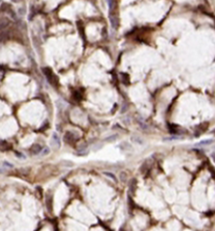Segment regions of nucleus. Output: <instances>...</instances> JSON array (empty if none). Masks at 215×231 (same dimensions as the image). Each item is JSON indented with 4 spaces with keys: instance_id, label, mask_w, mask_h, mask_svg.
<instances>
[{
    "instance_id": "15",
    "label": "nucleus",
    "mask_w": 215,
    "mask_h": 231,
    "mask_svg": "<svg viewBox=\"0 0 215 231\" xmlns=\"http://www.w3.org/2000/svg\"><path fill=\"white\" fill-rule=\"evenodd\" d=\"M73 97L76 99V101H81V96L79 91H75V92L73 93Z\"/></svg>"
},
{
    "instance_id": "1",
    "label": "nucleus",
    "mask_w": 215,
    "mask_h": 231,
    "mask_svg": "<svg viewBox=\"0 0 215 231\" xmlns=\"http://www.w3.org/2000/svg\"><path fill=\"white\" fill-rule=\"evenodd\" d=\"M43 73L45 74V76L47 78V80H48V82L51 83V86H53V87L57 86V83H58V81H57L56 76L54 75V73L52 72V70H51V68H49V67L43 68Z\"/></svg>"
},
{
    "instance_id": "5",
    "label": "nucleus",
    "mask_w": 215,
    "mask_h": 231,
    "mask_svg": "<svg viewBox=\"0 0 215 231\" xmlns=\"http://www.w3.org/2000/svg\"><path fill=\"white\" fill-rule=\"evenodd\" d=\"M11 21L8 18H1L0 19V31L6 29L10 26Z\"/></svg>"
},
{
    "instance_id": "16",
    "label": "nucleus",
    "mask_w": 215,
    "mask_h": 231,
    "mask_svg": "<svg viewBox=\"0 0 215 231\" xmlns=\"http://www.w3.org/2000/svg\"><path fill=\"white\" fill-rule=\"evenodd\" d=\"M104 175H106V176L110 177L112 180H114V182H116V178H115V176L112 173H110V172H104Z\"/></svg>"
},
{
    "instance_id": "2",
    "label": "nucleus",
    "mask_w": 215,
    "mask_h": 231,
    "mask_svg": "<svg viewBox=\"0 0 215 231\" xmlns=\"http://www.w3.org/2000/svg\"><path fill=\"white\" fill-rule=\"evenodd\" d=\"M110 21H111V24L114 29H117L118 26H119V19H118V16L116 14V11H114V12H110Z\"/></svg>"
},
{
    "instance_id": "17",
    "label": "nucleus",
    "mask_w": 215,
    "mask_h": 231,
    "mask_svg": "<svg viewBox=\"0 0 215 231\" xmlns=\"http://www.w3.org/2000/svg\"><path fill=\"white\" fill-rule=\"evenodd\" d=\"M118 137L117 135H112V136H111V137H108V138H106V142H114V141H115L116 140V138Z\"/></svg>"
},
{
    "instance_id": "21",
    "label": "nucleus",
    "mask_w": 215,
    "mask_h": 231,
    "mask_svg": "<svg viewBox=\"0 0 215 231\" xmlns=\"http://www.w3.org/2000/svg\"><path fill=\"white\" fill-rule=\"evenodd\" d=\"M120 231H124V230L123 229H120Z\"/></svg>"
},
{
    "instance_id": "13",
    "label": "nucleus",
    "mask_w": 215,
    "mask_h": 231,
    "mask_svg": "<svg viewBox=\"0 0 215 231\" xmlns=\"http://www.w3.org/2000/svg\"><path fill=\"white\" fill-rule=\"evenodd\" d=\"M212 140H205V141H202V142H200V143H198V144H196V146H207V145H210L212 144Z\"/></svg>"
},
{
    "instance_id": "6",
    "label": "nucleus",
    "mask_w": 215,
    "mask_h": 231,
    "mask_svg": "<svg viewBox=\"0 0 215 231\" xmlns=\"http://www.w3.org/2000/svg\"><path fill=\"white\" fill-rule=\"evenodd\" d=\"M41 152H42V147H41L39 144H34L31 147V149H30V152H31L32 154H40Z\"/></svg>"
},
{
    "instance_id": "14",
    "label": "nucleus",
    "mask_w": 215,
    "mask_h": 231,
    "mask_svg": "<svg viewBox=\"0 0 215 231\" xmlns=\"http://www.w3.org/2000/svg\"><path fill=\"white\" fill-rule=\"evenodd\" d=\"M9 38V35L6 32H0V41H6Z\"/></svg>"
},
{
    "instance_id": "8",
    "label": "nucleus",
    "mask_w": 215,
    "mask_h": 231,
    "mask_svg": "<svg viewBox=\"0 0 215 231\" xmlns=\"http://www.w3.org/2000/svg\"><path fill=\"white\" fill-rule=\"evenodd\" d=\"M136 188H137V180L132 179L130 182V185H129V190H130V192L132 194H134L135 191H136Z\"/></svg>"
},
{
    "instance_id": "19",
    "label": "nucleus",
    "mask_w": 215,
    "mask_h": 231,
    "mask_svg": "<svg viewBox=\"0 0 215 231\" xmlns=\"http://www.w3.org/2000/svg\"><path fill=\"white\" fill-rule=\"evenodd\" d=\"M89 1H91V2H95L96 0H89Z\"/></svg>"
},
{
    "instance_id": "12",
    "label": "nucleus",
    "mask_w": 215,
    "mask_h": 231,
    "mask_svg": "<svg viewBox=\"0 0 215 231\" xmlns=\"http://www.w3.org/2000/svg\"><path fill=\"white\" fill-rule=\"evenodd\" d=\"M10 147V145L7 143L6 141H0V149L2 150H8Z\"/></svg>"
},
{
    "instance_id": "7",
    "label": "nucleus",
    "mask_w": 215,
    "mask_h": 231,
    "mask_svg": "<svg viewBox=\"0 0 215 231\" xmlns=\"http://www.w3.org/2000/svg\"><path fill=\"white\" fill-rule=\"evenodd\" d=\"M51 143L54 145V147H57V148H60V140H59V137L58 135L56 134V133H53L52 134V140H51Z\"/></svg>"
},
{
    "instance_id": "4",
    "label": "nucleus",
    "mask_w": 215,
    "mask_h": 231,
    "mask_svg": "<svg viewBox=\"0 0 215 231\" xmlns=\"http://www.w3.org/2000/svg\"><path fill=\"white\" fill-rule=\"evenodd\" d=\"M53 201H52V195L51 193H48L46 196V206H47V209H48V211L49 213H52V208H53Z\"/></svg>"
},
{
    "instance_id": "22",
    "label": "nucleus",
    "mask_w": 215,
    "mask_h": 231,
    "mask_svg": "<svg viewBox=\"0 0 215 231\" xmlns=\"http://www.w3.org/2000/svg\"><path fill=\"white\" fill-rule=\"evenodd\" d=\"M214 134H215V130H214Z\"/></svg>"
},
{
    "instance_id": "11",
    "label": "nucleus",
    "mask_w": 215,
    "mask_h": 231,
    "mask_svg": "<svg viewBox=\"0 0 215 231\" xmlns=\"http://www.w3.org/2000/svg\"><path fill=\"white\" fill-rule=\"evenodd\" d=\"M119 178H120V181L122 183H126V181H127V178H128V175L126 172H121L120 175H119Z\"/></svg>"
},
{
    "instance_id": "20",
    "label": "nucleus",
    "mask_w": 215,
    "mask_h": 231,
    "mask_svg": "<svg viewBox=\"0 0 215 231\" xmlns=\"http://www.w3.org/2000/svg\"><path fill=\"white\" fill-rule=\"evenodd\" d=\"M0 173H3V170H1V169H0Z\"/></svg>"
},
{
    "instance_id": "3",
    "label": "nucleus",
    "mask_w": 215,
    "mask_h": 231,
    "mask_svg": "<svg viewBox=\"0 0 215 231\" xmlns=\"http://www.w3.org/2000/svg\"><path fill=\"white\" fill-rule=\"evenodd\" d=\"M64 140L66 143H68V144H74L76 142L77 140V137H76V135L74 134L73 132H71V131H67L65 133V135H64Z\"/></svg>"
},
{
    "instance_id": "9",
    "label": "nucleus",
    "mask_w": 215,
    "mask_h": 231,
    "mask_svg": "<svg viewBox=\"0 0 215 231\" xmlns=\"http://www.w3.org/2000/svg\"><path fill=\"white\" fill-rule=\"evenodd\" d=\"M121 80L125 86H128L130 83V78H129V75L126 73H121Z\"/></svg>"
},
{
    "instance_id": "18",
    "label": "nucleus",
    "mask_w": 215,
    "mask_h": 231,
    "mask_svg": "<svg viewBox=\"0 0 215 231\" xmlns=\"http://www.w3.org/2000/svg\"><path fill=\"white\" fill-rule=\"evenodd\" d=\"M13 2H15V3H18V2H20L21 0H12Z\"/></svg>"
},
{
    "instance_id": "10",
    "label": "nucleus",
    "mask_w": 215,
    "mask_h": 231,
    "mask_svg": "<svg viewBox=\"0 0 215 231\" xmlns=\"http://www.w3.org/2000/svg\"><path fill=\"white\" fill-rule=\"evenodd\" d=\"M78 27H79V34L81 35L82 39H85V35L84 32V26H82L81 21H78Z\"/></svg>"
}]
</instances>
